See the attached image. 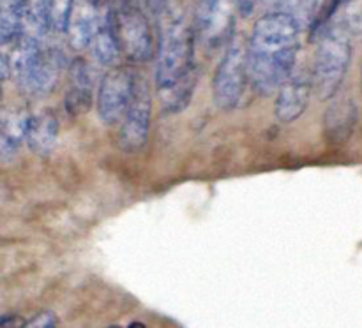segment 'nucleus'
Returning a JSON list of instances; mask_svg holds the SVG:
<instances>
[{
  "label": "nucleus",
  "instance_id": "obj_1",
  "mask_svg": "<svg viewBox=\"0 0 362 328\" xmlns=\"http://www.w3.org/2000/svg\"><path fill=\"white\" fill-rule=\"evenodd\" d=\"M156 44V87L166 113H180L187 108L198 81L194 62L197 35L194 28L172 6L158 18Z\"/></svg>",
  "mask_w": 362,
  "mask_h": 328
},
{
  "label": "nucleus",
  "instance_id": "obj_2",
  "mask_svg": "<svg viewBox=\"0 0 362 328\" xmlns=\"http://www.w3.org/2000/svg\"><path fill=\"white\" fill-rule=\"evenodd\" d=\"M300 21L290 11H272L255 23L247 39V74L260 97L276 94L296 71Z\"/></svg>",
  "mask_w": 362,
  "mask_h": 328
},
{
  "label": "nucleus",
  "instance_id": "obj_3",
  "mask_svg": "<svg viewBox=\"0 0 362 328\" xmlns=\"http://www.w3.org/2000/svg\"><path fill=\"white\" fill-rule=\"evenodd\" d=\"M320 27L311 76L318 99L331 101L338 95L349 73L352 60V27L343 6Z\"/></svg>",
  "mask_w": 362,
  "mask_h": 328
},
{
  "label": "nucleus",
  "instance_id": "obj_4",
  "mask_svg": "<svg viewBox=\"0 0 362 328\" xmlns=\"http://www.w3.org/2000/svg\"><path fill=\"white\" fill-rule=\"evenodd\" d=\"M250 83L247 74V42L233 34L225 46L221 60L212 80V99L221 109H233L240 102L244 87Z\"/></svg>",
  "mask_w": 362,
  "mask_h": 328
},
{
  "label": "nucleus",
  "instance_id": "obj_5",
  "mask_svg": "<svg viewBox=\"0 0 362 328\" xmlns=\"http://www.w3.org/2000/svg\"><path fill=\"white\" fill-rule=\"evenodd\" d=\"M115 30L122 55L131 62H147L156 55L154 35L147 14L136 0H117L113 6Z\"/></svg>",
  "mask_w": 362,
  "mask_h": 328
},
{
  "label": "nucleus",
  "instance_id": "obj_6",
  "mask_svg": "<svg viewBox=\"0 0 362 328\" xmlns=\"http://www.w3.org/2000/svg\"><path fill=\"white\" fill-rule=\"evenodd\" d=\"M136 71L126 63H115L106 71L99 83L95 108L105 126H119L129 106L136 85Z\"/></svg>",
  "mask_w": 362,
  "mask_h": 328
},
{
  "label": "nucleus",
  "instance_id": "obj_7",
  "mask_svg": "<svg viewBox=\"0 0 362 328\" xmlns=\"http://www.w3.org/2000/svg\"><path fill=\"white\" fill-rule=\"evenodd\" d=\"M152 113V94L151 85L145 76L136 74L134 94L131 97L129 106L119 122V134L117 141L119 147L127 154H136L144 150L148 141V129H151Z\"/></svg>",
  "mask_w": 362,
  "mask_h": 328
},
{
  "label": "nucleus",
  "instance_id": "obj_8",
  "mask_svg": "<svg viewBox=\"0 0 362 328\" xmlns=\"http://www.w3.org/2000/svg\"><path fill=\"white\" fill-rule=\"evenodd\" d=\"M233 0H198L194 13L197 42L207 51H216L233 37Z\"/></svg>",
  "mask_w": 362,
  "mask_h": 328
},
{
  "label": "nucleus",
  "instance_id": "obj_9",
  "mask_svg": "<svg viewBox=\"0 0 362 328\" xmlns=\"http://www.w3.org/2000/svg\"><path fill=\"white\" fill-rule=\"evenodd\" d=\"M313 90V76L311 71L297 69L283 81L276 92L274 115L279 122L292 123L300 119L310 102Z\"/></svg>",
  "mask_w": 362,
  "mask_h": 328
},
{
  "label": "nucleus",
  "instance_id": "obj_10",
  "mask_svg": "<svg viewBox=\"0 0 362 328\" xmlns=\"http://www.w3.org/2000/svg\"><path fill=\"white\" fill-rule=\"evenodd\" d=\"M108 0H69V14L66 21V34L74 49L90 48L98 28L99 16Z\"/></svg>",
  "mask_w": 362,
  "mask_h": 328
},
{
  "label": "nucleus",
  "instance_id": "obj_11",
  "mask_svg": "<svg viewBox=\"0 0 362 328\" xmlns=\"http://www.w3.org/2000/svg\"><path fill=\"white\" fill-rule=\"evenodd\" d=\"M334 99V97H332ZM357 123V104L352 97L334 99L324 111V136L331 145H343L350 140Z\"/></svg>",
  "mask_w": 362,
  "mask_h": 328
},
{
  "label": "nucleus",
  "instance_id": "obj_12",
  "mask_svg": "<svg viewBox=\"0 0 362 328\" xmlns=\"http://www.w3.org/2000/svg\"><path fill=\"white\" fill-rule=\"evenodd\" d=\"M30 113L23 106H4L0 119V155L4 162L13 161L21 145L27 143Z\"/></svg>",
  "mask_w": 362,
  "mask_h": 328
},
{
  "label": "nucleus",
  "instance_id": "obj_13",
  "mask_svg": "<svg viewBox=\"0 0 362 328\" xmlns=\"http://www.w3.org/2000/svg\"><path fill=\"white\" fill-rule=\"evenodd\" d=\"M90 49L94 59L105 67L115 66L117 60L122 55V49H120L119 37H117L115 30L113 4H110V0L105 4V7H103L101 11V16H99L98 28H95Z\"/></svg>",
  "mask_w": 362,
  "mask_h": 328
},
{
  "label": "nucleus",
  "instance_id": "obj_14",
  "mask_svg": "<svg viewBox=\"0 0 362 328\" xmlns=\"http://www.w3.org/2000/svg\"><path fill=\"white\" fill-rule=\"evenodd\" d=\"M59 140V119L52 108L30 113L27 129V147L35 155H48Z\"/></svg>",
  "mask_w": 362,
  "mask_h": 328
},
{
  "label": "nucleus",
  "instance_id": "obj_15",
  "mask_svg": "<svg viewBox=\"0 0 362 328\" xmlns=\"http://www.w3.org/2000/svg\"><path fill=\"white\" fill-rule=\"evenodd\" d=\"M92 71L87 62L76 59L69 71V87L66 92V108L71 115H83L92 106Z\"/></svg>",
  "mask_w": 362,
  "mask_h": 328
},
{
  "label": "nucleus",
  "instance_id": "obj_16",
  "mask_svg": "<svg viewBox=\"0 0 362 328\" xmlns=\"http://www.w3.org/2000/svg\"><path fill=\"white\" fill-rule=\"evenodd\" d=\"M25 30L45 39L55 20V0H21Z\"/></svg>",
  "mask_w": 362,
  "mask_h": 328
},
{
  "label": "nucleus",
  "instance_id": "obj_17",
  "mask_svg": "<svg viewBox=\"0 0 362 328\" xmlns=\"http://www.w3.org/2000/svg\"><path fill=\"white\" fill-rule=\"evenodd\" d=\"M57 324V317L53 316L52 312H39L34 320L27 321L25 327H34V328H49L55 327Z\"/></svg>",
  "mask_w": 362,
  "mask_h": 328
},
{
  "label": "nucleus",
  "instance_id": "obj_18",
  "mask_svg": "<svg viewBox=\"0 0 362 328\" xmlns=\"http://www.w3.org/2000/svg\"><path fill=\"white\" fill-rule=\"evenodd\" d=\"M257 2H258V0H233L237 13H240V16H244V18L251 16V13L255 11V6H257Z\"/></svg>",
  "mask_w": 362,
  "mask_h": 328
},
{
  "label": "nucleus",
  "instance_id": "obj_19",
  "mask_svg": "<svg viewBox=\"0 0 362 328\" xmlns=\"http://www.w3.org/2000/svg\"><path fill=\"white\" fill-rule=\"evenodd\" d=\"M361 92H362V69H361Z\"/></svg>",
  "mask_w": 362,
  "mask_h": 328
}]
</instances>
